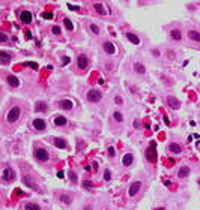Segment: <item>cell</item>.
<instances>
[{"label":"cell","mask_w":200,"mask_h":210,"mask_svg":"<svg viewBox=\"0 0 200 210\" xmlns=\"http://www.w3.org/2000/svg\"><path fill=\"white\" fill-rule=\"evenodd\" d=\"M20 116H21V108L12 107V108H9V111L6 114V120H8V123H15L20 119Z\"/></svg>","instance_id":"obj_1"},{"label":"cell","mask_w":200,"mask_h":210,"mask_svg":"<svg viewBox=\"0 0 200 210\" xmlns=\"http://www.w3.org/2000/svg\"><path fill=\"white\" fill-rule=\"evenodd\" d=\"M87 101L89 102H99L103 99V93H101V90H96V89H92V90H89L87 92Z\"/></svg>","instance_id":"obj_2"},{"label":"cell","mask_w":200,"mask_h":210,"mask_svg":"<svg viewBox=\"0 0 200 210\" xmlns=\"http://www.w3.org/2000/svg\"><path fill=\"white\" fill-rule=\"evenodd\" d=\"M14 177H15L14 170L9 168V167H5V168H3V173H2V179H3V182H11V180H14Z\"/></svg>","instance_id":"obj_3"},{"label":"cell","mask_w":200,"mask_h":210,"mask_svg":"<svg viewBox=\"0 0 200 210\" xmlns=\"http://www.w3.org/2000/svg\"><path fill=\"white\" fill-rule=\"evenodd\" d=\"M35 158L38 159V161H48V152L45 150V149H36L35 150Z\"/></svg>","instance_id":"obj_4"},{"label":"cell","mask_w":200,"mask_h":210,"mask_svg":"<svg viewBox=\"0 0 200 210\" xmlns=\"http://www.w3.org/2000/svg\"><path fill=\"white\" fill-rule=\"evenodd\" d=\"M154 147H155V143L152 141V143H151V147H149V150H148V153H146V158H148L149 162H155V161H157V150H155Z\"/></svg>","instance_id":"obj_5"},{"label":"cell","mask_w":200,"mask_h":210,"mask_svg":"<svg viewBox=\"0 0 200 210\" xmlns=\"http://www.w3.org/2000/svg\"><path fill=\"white\" fill-rule=\"evenodd\" d=\"M142 189V182H134L131 186H130V191H128V195L133 198V197H136L137 194H139V191Z\"/></svg>","instance_id":"obj_6"},{"label":"cell","mask_w":200,"mask_h":210,"mask_svg":"<svg viewBox=\"0 0 200 210\" xmlns=\"http://www.w3.org/2000/svg\"><path fill=\"white\" fill-rule=\"evenodd\" d=\"M20 20H21V23L29 24V23H32L33 15H32V12H29V11H21V12H20Z\"/></svg>","instance_id":"obj_7"},{"label":"cell","mask_w":200,"mask_h":210,"mask_svg":"<svg viewBox=\"0 0 200 210\" xmlns=\"http://www.w3.org/2000/svg\"><path fill=\"white\" fill-rule=\"evenodd\" d=\"M167 104H169V107H172L173 110H179L181 108V102L175 96H167Z\"/></svg>","instance_id":"obj_8"},{"label":"cell","mask_w":200,"mask_h":210,"mask_svg":"<svg viewBox=\"0 0 200 210\" xmlns=\"http://www.w3.org/2000/svg\"><path fill=\"white\" fill-rule=\"evenodd\" d=\"M87 65H89V60H87L86 54H80L78 59H77V66H78L80 69H86Z\"/></svg>","instance_id":"obj_9"},{"label":"cell","mask_w":200,"mask_h":210,"mask_svg":"<svg viewBox=\"0 0 200 210\" xmlns=\"http://www.w3.org/2000/svg\"><path fill=\"white\" fill-rule=\"evenodd\" d=\"M59 107H60L62 110L68 111V110H72L74 102H72V101H69V99H63V101H60V102H59Z\"/></svg>","instance_id":"obj_10"},{"label":"cell","mask_w":200,"mask_h":210,"mask_svg":"<svg viewBox=\"0 0 200 210\" xmlns=\"http://www.w3.org/2000/svg\"><path fill=\"white\" fill-rule=\"evenodd\" d=\"M32 125H33V128H35L36 131H44V129L47 128V123H45V120H42V119H35Z\"/></svg>","instance_id":"obj_11"},{"label":"cell","mask_w":200,"mask_h":210,"mask_svg":"<svg viewBox=\"0 0 200 210\" xmlns=\"http://www.w3.org/2000/svg\"><path fill=\"white\" fill-rule=\"evenodd\" d=\"M103 48H104V51L107 53V54H115L116 53V48H115V45H113V42H104L103 44Z\"/></svg>","instance_id":"obj_12"},{"label":"cell","mask_w":200,"mask_h":210,"mask_svg":"<svg viewBox=\"0 0 200 210\" xmlns=\"http://www.w3.org/2000/svg\"><path fill=\"white\" fill-rule=\"evenodd\" d=\"M23 183H24L26 186H29V188H32V189H36V191H38V185L32 180V177H30V176H24V177H23Z\"/></svg>","instance_id":"obj_13"},{"label":"cell","mask_w":200,"mask_h":210,"mask_svg":"<svg viewBox=\"0 0 200 210\" xmlns=\"http://www.w3.org/2000/svg\"><path fill=\"white\" fill-rule=\"evenodd\" d=\"M9 62H11V54H8L6 51H0V63L8 65Z\"/></svg>","instance_id":"obj_14"},{"label":"cell","mask_w":200,"mask_h":210,"mask_svg":"<svg viewBox=\"0 0 200 210\" xmlns=\"http://www.w3.org/2000/svg\"><path fill=\"white\" fill-rule=\"evenodd\" d=\"M6 81H8V84L12 86V87H18V86H20V81H18V78H17L15 75H8V77H6Z\"/></svg>","instance_id":"obj_15"},{"label":"cell","mask_w":200,"mask_h":210,"mask_svg":"<svg viewBox=\"0 0 200 210\" xmlns=\"http://www.w3.org/2000/svg\"><path fill=\"white\" fill-rule=\"evenodd\" d=\"M170 36H172V39H175V41H181V39H182V32H181L179 29H172V30H170Z\"/></svg>","instance_id":"obj_16"},{"label":"cell","mask_w":200,"mask_h":210,"mask_svg":"<svg viewBox=\"0 0 200 210\" xmlns=\"http://www.w3.org/2000/svg\"><path fill=\"white\" fill-rule=\"evenodd\" d=\"M191 173V170H190V167H181L179 168V171H178V176L181 177V179H185V177H188V174Z\"/></svg>","instance_id":"obj_17"},{"label":"cell","mask_w":200,"mask_h":210,"mask_svg":"<svg viewBox=\"0 0 200 210\" xmlns=\"http://www.w3.org/2000/svg\"><path fill=\"white\" fill-rule=\"evenodd\" d=\"M125 36H127V39H128L130 42H133L134 45H139V44H140V39H139V38H137L134 33H131V32H127V35H125Z\"/></svg>","instance_id":"obj_18"},{"label":"cell","mask_w":200,"mask_h":210,"mask_svg":"<svg viewBox=\"0 0 200 210\" xmlns=\"http://www.w3.org/2000/svg\"><path fill=\"white\" fill-rule=\"evenodd\" d=\"M188 38L191 41H194V42H200V33L197 30H190L188 32Z\"/></svg>","instance_id":"obj_19"},{"label":"cell","mask_w":200,"mask_h":210,"mask_svg":"<svg viewBox=\"0 0 200 210\" xmlns=\"http://www.w3.org/2000/svg\"><path fill=\"white\" fill-rule=\"evenodd\" d=\"M93 8H95V11H96L99 15H107V11L104 9V5H103V3H95Z\"/></svg>","instance_id":"obj_20"},{"label":"cell","mask_w":200,"mask_h":210,"mask_svg":"<svg viewBox=\"0 0 200 210\" xmlns=\"http://www.w3.org/2000/svg\"><path fill=\"white\" fill-rule=\"evenodd\" d=\"M133 161H134V156H133L131 153H127V155L124 156V159H122V162H124L125 167H130V165L133 164Z\"/></svg>","instance_id":"obj_21"},{"label":"cell","mask_w":200,"mask_h":210,"mask_svg":"<svg viewBox=\"0 0 200 210\" xmlns=\"http://www.w3.org/2000/svg\"><path fill=\"white\" fill-rule=\"evenodd\" d=\"M134 71H136L137 74H145V72H146V68H145L143 63L137 62V63H134Z\"/></svg>","instance_id":"obj_22"},{"label":"cell","mask_w":200,"mask_h":210,"mask_svg":"<svg viewBox=\"0 0 200 210\" xmlns=\"http://www.w3.org/2000/svg\"><path fill=\"white\" fill-rule=\"evenodd\" d=\"M54 144H56V147H59V149H66V147H68V143H66L63 138H56V140H54Z\"/></svg>","instance_id":"obj_23"},{"label":"cell","mask_w":200,"mask_h":210,"mask_svg":"<svg viewBox=\"0 0 200 210\" xmlns=\"http://www.w3.org/2000/svg\"><path fill=\"white\" fill-rule=\"evenodd\" d=\"M169 150H170L172 153H181L182 149H181V146H179L178 143H170V144H169Z\"/></svg>","instance_id":"obj_24"},{"label":"cell","mask_w":200,"mask_h":210,"mask_svg":"<svg viewBox=\"0 0 200 210\" xmlns=\"http://www.w3.org/2000/svg\"><path fill=\"white\" fill-rule=\"evenodd\" d=\"M24 210H41V207L35 203H26L24 204Z\"/></svg>","instance_id":"obj_25"},{"label":"cell","mask_w":200,"mask_h":210,"mask_svg":"<svg viewBox=\"0 0 200 210\" xmlns=\"http://www.w3.org/2000/svg\"><path fill=\"white\" fill-rule=\"evenodd\" d=\"M54 125H56V126H65V125H66V119L62 117V116H59V117L54 119Z\"/></svg>","instance_id":"obj_26"},{"label":"cell","mask_w":200,"mask_h":210,"mask_svg":"<svg viewBox=\"0 0 200 210\" xmlns=\"http://www.w3.org/2000/svg\"><path fill=\"white\" fill-rule=\"evenodd\" d=\"M35 110H36V111H45V110H47V104H45V102H36Z\"/></svg>","instance_id":"obj_27"},{"label":"cell","mask_w":200,"mask_h":210,"mask_svg":"<svg viewBox=\"0 0 200 210\" xmlns=\"http://www.w3.org/2000/svg\"><path fill=\"white\" fill-rule=\"evenodd\" d=\"M63 24H65V27H66L68 30H74V24H72V21H71V20L65 18V20H63Z\"/></svg>","instance_id":"obj_28"},{"label":"cell","mask_w":200,"mask_h":210,"mask_svg":"<svg viewBox=\"0 0 200 210\" xmlns=\"http://www.w3.org/2000/svg\"><path fill=\"white\" fill-rule=\"evenodd\" d=\"M113 117H115L116 122H124V116H122L121 111H115V113H113Z\"/></svg>","instance_id":"obj_29"},{"label":"cell","mask_w":200,"mask_h":210,"mask_svg":"<svg viewBox=\"0 0 200 210\" xmlns=\"http://www.w3.org/2000/svg\"><path fill=\"white\" fill-rule=\"evenodd\" d=\"M90 32H92L93 35H99V27H98L96 24H90Z\"/></svg>","instance_id":"obj_30"},{"label":"cell","mask_w":200,"mask_h":210,"mask_svg":"<svg viewBox=\"0 0 200 210\" xmlns=\"http://www.w3.org/2000/svg\"><path fill=\"white\" fill-rule=\"evenodd\" d=\"M0 41H2V44H6L8 42V35L5 32H0Z\"/></svg>","instance_id":"obj_31"},{"label":"cell","mask_w":200,"mask_h":210,"mask_svg":"<svg viewBox=\"0 0 200 210\" xmlns=\"http://www.w3.org/2000/svg\"><path fill=\"white\" fill-rule=\"evenodd\" d=\"M60 201H63L65 204H69L71 203V197L69 195H60Z\"/></svg>","instance_id":"obj_32"},{"label":"cell","mask_w":200,"mask_h":210,"mask_svg":"<svg viewBox=\"0 0 200 210\" xmlns=\"http://www.w3.org/2000/svg\"><path fill=\"white\" fill-rule=\"evenodd\" d=\"M51 33H53V35H60V27L54 26V27L51 29Z\"/></svg>","instance_id":"obj_33"},{"label":"cell","mask_w":200,"mask_h":210,"mask_svg":"<svg viewBox=\"0 0 200 210\" xmlns=\"http://www.w3.org/2000/svg\"><path fill=\"white\" fill-rule=\"evenodd\" d=\"M104 179H106V180H110V179H112V173H110L109 170H106V173H104Z\"/></svg>","instance_id":"obj_34"},{"label":"cell","mask_w":200,"mask_h":210,"mask_svg":"<svg viewBox=\"0 0 200 210\" xmlns=\"http://www.w3.org/2000/svg\"><path fill=\"white\" fill-rule=\"evenodd\" d=\"M69 177H71V182H74V183L77 182V176H75V173L71 171V173H69Z\"/></svg>","instance_id":"obj_35"},{"label":"cell","mask_w":200,"mask_h":210,"mask_svg":"<svg viewBox=\"0 0 200 210\" xmlns=\"http://www.w3.org/2000/svg\"><path fill=\"white\" fill-rule=\"evenodd\" d=\"M115 101H116V104H118V105H121V104H124V99H122L121 96H116V98H115Z\"/></svg>","instance_id":"obj_36"},{"label":"cell","mask_w":200,"mask_h":210,"mask_svg":"<svg viewBox=\"0 0 200 210\" xmlns=\"http://www.w3.org/2000/svg\"><path fill=\"white\" fill-rule=\"evenodd\" d=\"M109 155H110L112 158L115 156V149H113V147H110V149H109Z\"/></svg>","instance_id":"obj_37"},{"label":"cell","mask_w":200,"mask_h":210,"mask_svg":"<svg viewBox=\"0 0 200 210\" xmlns=\"http://www.w3.org/2000/svg\"><path fill=\"white\" fill-rule=\"evenodd\" d=\"M83 186H84V188H92V182H84Z\"/></svg>","instance_id":"obj_38"},{"label":"cell","mask_w":200,"mask_h":210,"mask_svg":"<svg viewBox=\"0 0 200 210\" xmlns=\"http://www.w3.org/2000/svg\"><path fill=\"white\" fill-rule=\"evenodd\" d=\"M29 66H30L32 69H36V68H38V65H36V63H32V62L29 63Z\"/></svg>","instance_id":"obj_39"},{"label":"cell","mask_w":200,"mask_h":210,"mask_svg":"<svg viewBox=\"0 0 200 210\" xmlns=\"http://www.w3.org/2000/svg\"><path fill=\"white\" fill-rule=\"evenodd\" d=\"M51 17H53V15H51L50 12H48V14H44V18H47V20H50Z\"/></svg>","instance_id":"obj_40"},{"label":"cell","mask_w":200,"mask_h":210,"mask_svg":"<svg viewBox=\"0 0 200 210\" xmlns=\"http://www.w3.org/2000/svg\"><path fill=\"white\" fill-rule=\"evenodd\" d=\"M68 6H69V9H74V11L78 9V6H74V5H68Z\"/></svg>","instance_id":"obj_41"},{"label":"cell","mask_w":200,"mask_h":210,"mask_svg":"<svg viewBox=\"0 0 200 210\" xmlns=\"http://www.w3.org/2000/svg\"><path fill=\"white\" fill-rule=\"evenodd\" d=\"M164 122H166V125H170V120H169L167 116H164Z\"/></svg>","instance_id":"obj_42"},{"label":"cell","mask_w":200,"mask_h":210,"mask_svg":"<svg viewBox=\"0 0 200 210\" xmlns=\"http://www.w3.org/2000/svg\"><path fill=\"white\" fill-rule=\"evenodd\" d=\"M63 176H65V174H63V171H59V173H57V177H60V179H62Z\"/></svg>","instance_id":"obj_43"},{"label":"cell","mask_w":200,"mask_h":210,"mask_svg":"<svg viewBox=\"0 0 200 210\" xmlns=\"http://www.w3.org/2000/svg\"><path fill=\"white\" fill-rule=\"evenodd\" d=\"M84 210H92V207H86V209H84Z\"/></svg>","instance_id":"obj_44"}]
</instances>
